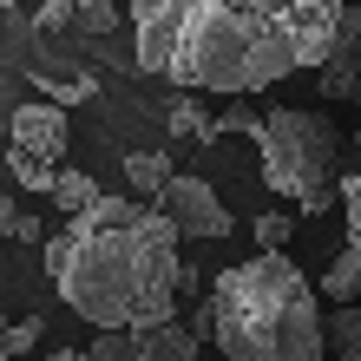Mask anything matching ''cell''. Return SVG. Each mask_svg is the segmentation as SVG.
I'll use <instances>...</instances> for the list:
<instances>
[{
  "instance_id": "1",
  "label": "cell",
  "mask_w": 361,
  "mask_h": 361,
  "mask_svg": "<svg viewBox=\"0 0 361 361\" xmlns=\"http://www.w3.org/2000/svg\"><path fill=\"white\" fill-rule=\"evenodd\" d=\"M53 289L66 295L73 315H86L99 335H145L158 322H178V230L158 204L105 197L79 224L39 250Z\"/></svg>"
},
{
  "instance_id": "2",
  "label": "cell",
  "mask_w": 361,
  "mask_h": 361,
  "mask_svg": "<svg viewBox=\"0 0 361 361\" xmlns=\"http://www.w3.org/2000/svg\"><path fill=\"white\" fill-rule=\"evenodd\" d=\"M138 66L197 92H269L302 73L283 7H230V0H138Z\"/></svg>"
},
{
  "instance_id": "3",
  "label": "cell",
  "mask_w": 361,
  "mask_h": 361,
  "mask_svg": "<svg viewBox=\"0 0 361 361\" xmlns=\"http://www.w3.org/2000/svg\"><path fill=\"white\" fill-rule=\"evenodd\" d=\"M210 322L230 361H322V309L289 257L230 263L210 283Z\"/></svg>"
},
{
  "instance_id": "4",
  "label": "cell",
  "mask_w": 361,
  "mask_h": 361,
  "mask_svg": "<svg viewBox=\"0 0 361 361\" xmlns=\"http://www.w3.org/2000/svg\"><path fill=\"white\" fill-rule=\"evenodd\" d=\"M263 184L276 197H289L302 217H329L342 204V178H335V158H342V138L322 112H302V105H276L263 112Z\"/></svg>"
},
{
  "instance_id": "5",
  "label": "cell",
  "mask_w": 361,
  "mask_h": 361,
  "mask_svg": "<svg viewBox=\"0 0 361 361\" xmlns=\"http://www.w3.org/2000/svg\"><path fill=\"white\" fill-rule=\"evenodd\" d=\"M158 210L171 217L178 237H197V243L230 237V210H224V197L204 178H171V184H164V197H158Z\"/></svg>"
},
{
  "instance_id": "6",
  "label": "cell",
  "mask_w": 361,
  "mask_h": 361,
  "mask_svg": "<svg viewBox=\"0 0 361 361\" xmlns=\"http://www.w3.org/2000/svg\"><path fill=\"white\" fill-rule=\"evenodd\" d=\"M283 27H289V47L302 59V73H322L335 33H342V0H289Z\"/></svg>"
},
{
  "instance_id": "7",
  "label": "cell",
  "mask_w": 361,
  "mask_h": 361,
  "mask_svg": "<svg viewBox=\"0 0 361 361\" xmlns=\"http://www.w3.org/2000/svg\"><path fill=\"white\" fill-rule=\"evenodd\" d=\"M13 152H27L39 164H53V158H66V112L47 99H33V105H13ZM59 171V164H53Z\"/></svg>"
},
{
  "instance_id": "8",
  "label": "cell",
  "mask_w": 361,
  "mask_h": 361,
  "mask_svg": "<svg viewBox=\"0 0 361 361\" xmlns=\"http://www.w3.org/2000/svg\"><path fill=\"white\" fill-rule=\"evenodd\" d=\"M322 79V99H355L361 105V7H342V33H335V47H329V66L315 73Z\"/></svg>"
},
{
  "instance_id": "9",
  "label": "cell",
  "mask_w": 361,
  "mask_h": 361,
  "mask_svg": "<svg viewBox=\"0 0 361 361\" xmlns=\"http://www.w3.org/2000/svg\"><path fill=\"white\" fill-rule=\"evenodd\" d=\"M132 342H138L145 361H197V335H190V322H158V329L132 335Z\"/></svg>"
},
{
  "instance_id": "10",
  "label": "cell",
  "mask_w": 361,
  "mask_h": 361,
  "mask_svg": "<svg viewBox=\"0 0 361 361\" xmlns=\"http://www.w3.org/2000/svg\"><path fill=\"white\" fill-rule=\"evenodd\" d=\"M322 295L335 309H361V263L348 257V250H335L329 269H322Z\"/></svg>"
},
{
  "instance_id": "11",
  "label": "cell",
  "mask_w": 361,
  "mask_h": 361,
  "mask_svg": "<svg viewBox=\"0 0 361 361\" xmlns=\"http://www.w3.org/2000/svg\"><path fill=\"white\" fill-rule=\"evenodd\" d=\"M125 178H132V190H138V204L145 197H164V184H171V158H164V152H132V158H125Z\"/></svg>"
},
{
  "instance_id": "12",
  "label": "cell",
  "mask_w": 361,
  "mask_h": 361,
  "mask_svg": "<svg viewBox=\"0 0 361 361\" xmlns=\"http://www.w3.org/2000/svg\"><path fill=\"white\" fill-rule=\"evenodd\" d=\"M99 197H105V190H99L86 171H59V190H53V204L66 210V224H79V217H86V210H92Z\"/></svg>"
},
{
  "instance_id": "13",
  "label": "cell",
  "mask_w": 361,
  "mask_h": 361,
  "mask_svg": "<svg viewBox=\"0 0 361 361\" xmlns=\"http://www.w3.org/2000/svg\"><path fill=\"white\" fill-rule=\"evenodd\" d=\"M329 348H335V361H361V309L329 315Z\"/></svg>"
},
{
  "instance_id": "14",
  "label": "cell",
  "mask_w": 361,
  "mask_h": 361,
  "mask_svg": "<svg viewBox=\"0 0 361 361\" xmlns=\"http://www.w3.org/2000/svg\"><path fill=\"white\" fill-rule=\"evenodd\" d=\"M289 237H295V217H289V210H263V217H257V257H283Z\"/></svg>"
},
{
  "instance_id": "15",
  "label": "cell",
  "mask_w": 361,
  "mask_h": 361,
  "mask_svg": "<svg viewBox=\"0 0 361 361\" xmlns=\"http://www.w3.org/2000/svg\"><path fill=\"white\" fill-rule=\"evenodd\" d=\"M342 217H348V243H342V250L361 263V171L342 178Z\"/></svg>"
},
{
  "instance_id": "16",
  "label": "cell",
  "mask_w": 361,
  "mask_h": 361,
  "mask_svg": "<svg viewBox=\"0 0 361 361\" xmlns=\"http://www.w3.org/2000/svg\"><path fill=\"white\" fill-rule=\"evenodd\" d=\"M13 184L20 190H47V197H53V190H59V171H53V164H39V158H27V152H13Z\"/></svg>"
},
{
  "instance_id": "17",
  "label": "cell",
  "mask_w": 361,
  "mask_h": 361,
  "mask_svg": "<svg viewBox=\"0 0 361 361\" xmlns=\"http://www.w3.org/2000/svg\"><path fill=\"white\" fill-rule=\"evenodd\" d=\"M171 132H184V138H217V118H204L190 99H171Z\"/></svg>"
},
{
  "instance_id": "18",
  "label": "cell",
  "mask_w": 361,
  "mask_h": 361,
  "mask_svg": "<svg viewBox=\"0 0 361 361\" xmlns=\"http://www.w3.org/2000/svg\"><path fill=\"white\" fill-rule=\"evenodd\" d=\"M0 230H7V237H20V243H39V250H47L53 237H47V230H39V217H33V210H0Z\"/></svg>"
},
{
  "instance_id": "19",
  "label": "cell",
  "mask_w": 361,
  "mask_h": 361,
  "mask_svg": "<svg viewBox=\"0 0 361 361\" xmlns=\"http://www.w3.org/2000/svg\"><path fill=\"white\" fill-rule=\"evenodd\" d=\"M86 355H92V361H145L132 335H99V342H92Z\"/></svg>"
},
{
  "instance_id": "20",
  "label": "cell",
  "mask_w": 361,
  "mask_h": 361,
  "mask_svg": "<svg viewBox=\"0 0 361 361\" xmlns=\"http://www.w3.org/2000/svg\"><path fill=\"white\" fill-rule=\"evenodd\" d=\"M224 132H243V138H263V118L250 112V105H230V112L217 118V138H224Z\"/></svg>"
},
{
  "instance_id": "21",
  "label": "cell",
  "mask_w": 361,
  "mask_h": 361,
  "mask_svg": "<svg viewBox=\"0 0 361 361\" xmlns=\"http://www.w3.org/2000/svg\"><path fill=\"white\" fill-rule=\"evenodd\" d=\"M39 342V322H33V315H27V322H7V329H0V348H7V355H27Z\"/></svg>"
},
{
  "instance_id": "22",
  "label": "cell",
  "mask_w": 361,
  "mask_h": 361,
  "mask_svg": "<svg viewBox=\"0 0 361 361\" xmlns=\"http://www.w3.org/2000/svg\"><path fill=\"white\" fill-rule=\"evenodd\" d=\"M39 33H59V27H79V7L73 0H53V7H39V20H33Z\"/></svg>"
},
{
  "instance_id": "23",
  "label": "cell",
  "mask_w": 361,
  "mask_h": 361,
  "mask_svg": "<svg viewBox=\"0 0 361 361\" xmlns=\"http://www.w3.org/2000/svg\"><path fill=\"white\" fill-rule=\"evenodd\" d=\"M79 27H86V33H112V27H118V7H105V0H86V7H79Z\"/></svg>"
},
{
  "instance_id": "24",
  "label": "cell",
  "mask_w": 361,
  "mask_h": 361,
  "mask_svg": "<svg viewBox=\"0 0 361 361\" xmlns=\"http://www.w3.org/2000/svg\"><path fill=\"white\" fill-rule=\"evenodd\" d=\"M47 361H92V355H86V348H53Z\"/></svg>"
},
{
  "instance_id": "25",
  "label": "cell",
  "mask_w": 361,
  "mask_h": 361,
  "mask_svg": "<svg viewBox=\"0 0 361 361\" xmlns=\"http://www.w3.org/2000/svg\"><path fill=\"white\" fill-rule=\"evenodd\" d=\"M0 210H7V190H0Z\"/></svg>"
},
{
  "instance_id": "26",
  "label": "cell",
  "mask_w": 361,
  "mask_h": 361,
  "mask_svg": "<svg viewBox=\"0 0 361 361\" xmlns=\"http://www.w3.org/2000/svg\"><path fill=\"white\" fill-rule=\"evenodd\" d=\"M0 361H13V355H7V348H0Z\"/></svg>"
},
{
  "instance_id": "27",
  "label": "cell",
  "mask_w": 361,
  "mask_h": 361,
  "mask_svg": "<svg viewBox=\"0 0 361 361\" xmlns=\"http://www.w3.org/2000/svg\"><path fill=\"white\" fill-rule=\"evenodd\" d=\"M0 237H7V230H0Z\"/></svg>"
}]
</instances>
